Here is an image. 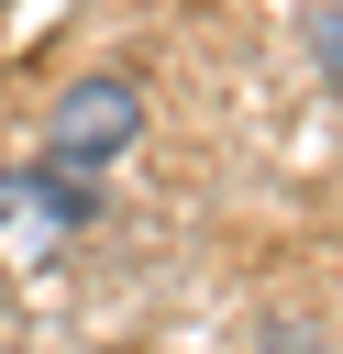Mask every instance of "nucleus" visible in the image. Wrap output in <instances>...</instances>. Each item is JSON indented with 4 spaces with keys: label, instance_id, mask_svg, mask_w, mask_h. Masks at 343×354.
Returning <instances> with one entry per match:
<instances>
[{
    "label": "nucleus",
    "instance_id": "1",
    "mask_svg": "<svg viewBox=\"0 0 343 354\" xmlns=\"http://www.w3.org/2000/svg\"><path fill=\"white\" fill-rule=\"evenodd\" d=\"M133 144H144V88H133V77L89 66V77H66V88L44 100V155L111 166V155H133Z\"/></svg>",
    "mask_w": 343,
    "mask_h": 354
},
{
    "label": "nucleus",
    "instance_id": "2",
    "mask_svg": "<svg viewBox=\"0 0 343 354\" xmlns=\"http://www.w3.org/2000/svg\"><path fill=\"white\" fill-rule=\"evenodd\" d=\"M310 66H321V88H343V0L310 11Z\"/></svg>",
    "mask_w": 343,
    "mask_h": 354
}]
</instances>
